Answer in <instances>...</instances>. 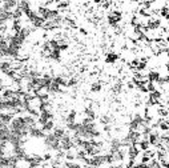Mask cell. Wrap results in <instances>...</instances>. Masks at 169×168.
I'll return each mask as SVG.
<instances>
[{
    "label": "cell",
    "instance_id": "3957f363",
    "mask_svg": "<svg viewBox=\"0 0 169 168\" xmlns=\"http://www.w3.org/2000/svg\"><path fill=\"white\" fill-rule=\"evenodd\" d=\"M120 148H121V141L119 138H113L109 141V154L110 152H115V151H119Z\"/></svg>",
    "mask_w": 169,
    "mask_h": 168
},
{
    "label": "cell",
    "instance_id": "9c48e42d",
    "mask_svg": "<svg viewBox=\"0 0 169 168\" xmlns=\"http://www.w3.org/2000/svg\"><path fill=\"white\" fill-rule=\"evenodd\" d=\"M76 116H77V112L75 111V109H72V111L69 112V115L65 118V123L67 124H71V123H76Z\"/></svg>",
    "mask_w": 169,
    "mask_h": 168
},
{
    "label": "cell",
    "instance_id": "d6986e66",
    "mask_svg": "<svg viewBox=\"0 0 169 168\" xmlns=\"http://www.w3.org/2000/svg\"><path fill=\"white\" fill-rule=\"evenodd\" d=\"M3 127H6V124L2 122V116H0V128H3Z\"/></svg>",
    "mask_w": 169,
    "mask_h": 168
},
{
    "label": "cell",
    "instance_id": "30bf717a",
    "mask_svg": "<svg viewBox=\"0 0 169 168\" xmlns=\"http://www.w3.org/2000/svg\"><path fill=\"white\" fill-rule=\"evenodd\" d=\"M76 151L77 150H69V151H67L65 152V156H64V159L67 161H72V160H75L76 159Z\"/></svg>",
    "mask_w": 169,
    "mask_h": 168
},
{
    "label": "cell",
    "instance_id": "277c9868",
    "mask_svg": "<svg viewBox=\"0 0 169 168\" xmlns=\"http://www.w3.org/2000/svg\"><path fill=\"white\" fill-rule=\"evenodd\" d=\"M119 59H120V55L116 54V52H108L105 55V63H108V64H115Z\"/></svg>",
    "mask_w": 169,
    "mask_h": 168
},
{
    "label": "cell",
    "instance_id": "2e32d148",
    "mask_svg": "<svg viewBox=\"0 0 169 168\" xmlns=\"http://www.w3.org/2000/svg\"><path fill=\"white\" fill-rule=\"evenodd\" d=\"M121 88H123V86H121V83L119 81V83H116L115 86L112 87V92L113 93H120L121 92Z\"/></svg>",
    "mask_w": 169,
    "mask_h": 168
},
{
    "label": "cell",
    "instance_id": "7a4b0ae2",
    "mask_svg": "<svg viewBox=\"0 0 169 168\" xmlns=\"http://www.w3.org/2000/svg\"><path fill=\"white\" fill-rule=\"evenodd\" d=\"M18 8V2L15 0H6V2H2V9L7 12H12Z\"/></svg>",
    "mask_w": 169,
    "mask_h": 168
},
{
    "label": "cell",
    "instance_id": "8fae6325",
    "mask_svg": "<svg viewBox=\"0 0 169 168\" xmlns=\"http://www.w3.org/2000/svg\"><path fill=\"white\" fill-rule=\"evenodd\" d=\"M0 116H2V122L6 124V125H8L9 123H11V120L13 119V116L11 113H7V112H2L0 113Z\"/></svg>",
    "mask_w": 169,
    "mask_h": 168
},
{
    "label": "cell",
    "instance_id": "8992f818",
    "mask_svg": "<svg viewBox=\"0 0 169 168\" xmlns=\"http://www.w3.org/2000/svg\"><path fill=\"white\" fill-rule=\"evenodd\" d=\"M54 128H55V122H54V120H48V122H47L45 124L41 125V129H43L45 134L52 132V131H54Z\"/></svg>",
    "mask_w": 169,
    "mask_h": 168
},
{
    "label": "cell",
    "instance_id": "6da1fadb",
    "mask_svg": "<svg viewBox=\"0 0 169 168\" xmlns=\"http://www.w3.org/2000/svg\"><path fill=\"white\" fill-rule=\"evenodd\" d=\"M28 136H31V138H35V139H44L45 132L41 129V127H38V124H36L35 127H31L29 128Z\"/></svg>",
    "mask_w": 169,
    "mask_h": 168
},
{
    "label": "cell",
    "instance_id": "ac0fdd59",
    "mask_svg": "<svg viewBox=\"0 0 169 168\" xmlns=\"http://www.w3.org/2000/svg\"><path fill=\"white\" fill-rule=\"evenodd\" d=\"M79 31H80V34H81V35H87V34H88V32H87V31L84 29V28H80Z\"/></svg>",
    "mask_w": 169,
    "mask_h": 168
},
{
    "label": "cell",
    "instance_id": "5bb4252c",
    "mask_svg": "<svg viewBox=\"0 0 169 168\" xmlns=\"http://www.w3.org/2000/svg\"><path fill=\"white\" fill-rule=\"evenodd\" d=\"M139 122H136V120L132 119L129 122V131H137V127H139Z\"/></svg>",
    "mask_w": 169,
    "mask_h": 168
},
{
    "label": "cell",
    "instance_id": "7c38bea8",
    "mask_svg": "<svg viewBox=\"0 0 169 168\" xmlns=\"http://www.w3.org/2000/svg\"><path fill=\"white\" fill-rule=\"evenodd\" d=\"M84 113H85V116L87 118H91V119H96V113H95V111L92 109V106H89V107H87L85 109H84Z\"/></svg>",
    "mask_w": 169,
    "mask_h": 168
},
{
    "label": "cell",
    "instance_id": "9a60e30c",
    "mask_svg": "<svg viewBox=\"0 0 169 168\" xmlns=\"http://www.w3.org/2000/svg\"><path fill=\"white\" fill-rule=\"evenodd\" d=\"M110 122H112V118H109L108 115H104V116L100 119V123L101 124H104V125H107V124H109Z\"/></svg>",
    "mask_w": 169,
    "mask_h": 168
},
{
    "label": "cell",
    "instance_id": "52a82bcc",
    "mask_svg": "<svg viewBox=\"0 0 169 168\" xmlns=\"http://www.w3.org/2000/svg\"><path fill=\"white\" fill-rule=\"evenodd\" d=\"M52 134H54V135L56 136V138L60 140V139L63 138V136L65 135V128H63V127H55V128H54V131H52Z\"/></svg>",
    "mask_w": 169,
    "mask_h": 168
},
{
    "label": "cell",
    "instance_id": "5b68a950",
    "mask_svg": "<svg viewBox=\"0 0 169 168\" xmlns=\"http://www.w3.org/2000/svg\"><path fill=\"white\" fill-rule=\"evenodd\" d=\"M160 76H161V73L158 71H155V70L149 71V72H148V75H146L148 81H151V83H157L158 79H160Z\"/></svg>",
    "mask_w": 169,
    "mask_h": 168
},
{
    "label": "cell",
    "instance_id": "4fadbf2b",
    "mask_svg": "<svg viewBox=\"0 0 169 168\" xmlns=\"http://www.w3.org/2000/svg\"><path fill=\"white\" fill-rule=\"evenodd\" d=\"M49 57H51V59H54V60H56V61H59V60H60V51H59V50L51 51Z\"/></svg>",
    "mask_w": 169,
    "mask_h": 168
},
{
    "label": "cell",
    "instance_id": "ba28073f",
    "mask_svg": "<svg viewBox=\"0 0 169 168\" xmlns=\"http://www.w3.org/2000/svg\"><path fill=\"white\" fill-rule=\"evenodd\" d=\"M101 90H103V83L101 81H93L91 84V92L97 93V92H100Z\"/></svg>",
    "mask_w": 169,
    "mask_h": 168
},
{
    "label": "cell",
    "instance_id": "e0dca14e",
    "mask_svg": "<svg viewBox=\"0 0 169 168\" xmlns=\"http://www.w3.org/2000/svg\"><path fill=\"white\" fill-rule=\"evenodd\" d=\"M51 159H52V155H51V154H45V155L43 156V160H44V161H49Z\"/></svg>",
    "mask_w": 169,
    "mask_h": 168
}]
</instances>
